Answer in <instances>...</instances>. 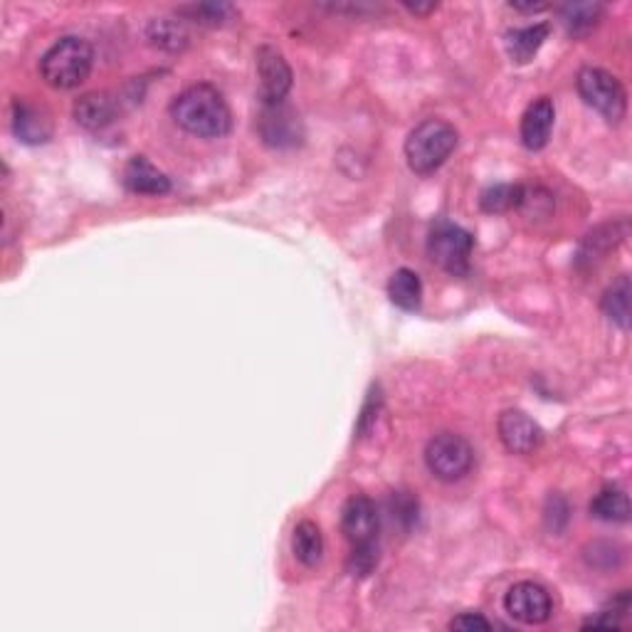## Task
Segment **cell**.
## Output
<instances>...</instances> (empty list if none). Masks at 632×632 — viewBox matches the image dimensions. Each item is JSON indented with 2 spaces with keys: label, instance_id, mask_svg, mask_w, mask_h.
Returning a JSON list of instances; mask_svg holds the SVG:
<instances>
[{
  "label": "cell",
  "instance_id": "6da1fadb",
  "mask_svg": "<svg viewBox=\"0 0 632 632\" xmlns=\"http://www.w3.org/2000/svg\"><path fill=\"white\" fill-rule=\"evenodd\" d=\"M171 117L188 134L220 139L233 129V112L223 94L210 84H193L171 102Z\"/></svg>",
  "mask_w": 632,
  "mask_h": 632
},
{
  "label": "cell",
  "instance_id": "7a4b0ae2",
  "mask_svg": "<svg viewBox=\"0 0 632 632\" xmlns=\"http://www.w3.org/2000/svg\"><path fill=\"white\" fill-rule=\"evenodd\" d=\"M94 67V50L84 38L67 35L57 40L40 60V75L52 89H75Z\"/></svg>",
  "mask_w": 632,
  "mask_h": 632
},
{
  "label": "cell",
  "instance_id": "3957f363",
  "mask_svg": "<svg viewBox=\"0 0 632 632\" xmlns=\"http://www.w3.org/2000/svg\"><path fill=\"white\" fill-rule=\"evenodd\" d=\"M457 139L460 136L452 124L442 119H425L405 139V158H408L410 171L418 176L435 173L457 149Z\"/></svg>",
  "mask_w": 632,
  "mask_h": 632
},
{
  "label": "cell",
  "instance_id": "277c9868",
  "mask_svg": "<svg viewBox=\"0 0 632 632\" xmlns=\"http://www.w3.org/2000/svg\"><path fill=\"white\" fill-rule=\"evenodd\" d=\"M474 237L462 225L437 220L428 233V255L437 267L455 277L470 275Z\"/></svg>",
  "mask_w": 632,
  "mask_h": 632
},
{
  "label": "cell",
  "instance_id": "5b68a950",
  "mask_svg": "<svg viewBox=\"0 0 632 632\" xmlns=\"http://www.w3.org/2000/svg\"><path fill=\"white\" fill-rule=\"evenodd\" d=\"M578 94L583 97V102L588 107H593L595 112L603 114L605 119L618 124L620 119L628 112V92L620 84V79L610 75L608 70H600V67H583L578 72L576 79Z\"/></svg>",
  "mask_w": 632,
  "mask_h": 632
},
{
  "label": "cell",
  "instance_id": "8992f818",
  "mask_svg": "<svg viewBox=\"0 0 632 632\" xmlns=\"http://www.w3.org/2000/svg\"><path fill=\"white\" fill-rule=\"evenodd\" d=\"M474 450L457 433H440L425 447V465L442 482H457L472 470Z\"/></svg>",
  "mask_w": 632,
  "mask_h": 632
},
{
  "label": "cell",
  "instance_id": "52a82bcc",
  "mask_svg": "<svg viewBox=\"0 0 632 632\" xmlns=\"http://www.w3.org/2000/svg\"><path fill=\"white\" fill-rule=\"evenodd\" d=\"M504 608L514 620L524 625H541L551 618L553 600L551 593L541 583L521 581L514 583L504 598Z\"/></svg>",
  "mask_w": 632,
  "mask_h": 632
},
{
  "label": "cell",
  "instance_id": "ba28073f",
  "mask_svg": "<svg viewBox=\"0 0 632 632\" xmlns=\"http://www.w3.org/2000/svg\"><path fill=\"white\" fill-rule=\"evenodd\" d=\"M257 129H260L262 141L272 149H289L302 141V121L287 102L262 104Z\"/></svg>",
  "mask_w": 632,
  "mask_h": 632
},
{
  "label": "cell",
  "instance_id": "9c48e42d",
  "mask_svg": "<svg viewBox=\"0 0 632 632\" xmlns=\"http://www.w3.org/2000/svg\"><path fill=\"white\" fill-rule=\"evenodd\" d=\"M257 79H260V102L279 104L287 99L292 89V67L287 65L284 55L275 47H260L257 50Z\"/></svg>",
  "mask_w": 632,
  "mask_h": 632
},
{
  "label": "cell",
  "instance_id": "30bf717a",
  "mask_svg": "<svg viewBox=\"0 0 632 632\" xmlns=\"http://www.w3.org/2000/svg\"><path fill=\"white\" fill-rule=\"evenodd\" d=\"M499 440L504 442L509 452L514 455H531L534 450H539L541 442H544V430L536 420H531L529 415L521 413V410H504L499 415Z\"/></svg>",
  "mask_w": 632,
  "mask_h": 632
},
{
  "label": "cell",
  "instance_id": "8fae6325",
  "mask_svg": "<svg viewBox=\"0 0 632 632\" xmlns=\"http://www.w3.org/2000/svg\"><path fill=\"white\" fill-rule=\"evenodd\" d=\"M378 526H381V514L373 499L356 494L346 502L344 514H341V529H344L346 539L354 544H368L376 541Z\"/></svg>",
  "mask_w": 632,
  "mask_h": 632
},
{
  "label": "cell",
  "instance_id": "7c38bea8",
  "mask_svg": "<svg viewBox=\"0 0 632 632\" xmlns=\"http://www.w3.org/2000/svg\"><path fill=\"white\" fill-rule=\"evenodd\" d=\"M553 121H556V109H553L551 99H534L521 117V144L529 151L544 149L551 139Z\"/></svg>",
  "mask_w": 632,
  "mask_h": 632
},
{
  "label": "cell",
  "instance_id": "4fadbf2b",
  "mask_svg": "<svg viewBox=\"0 0 632 632\" xmlns=\"http://www.w3.org/2000/svg\"><path fill=\"white\" fill-rule=\"evenodd\" d=\"M124 186L139 196H166L171 191V178L146 156H134L124 168Z\"/></svg>",
  "mask_w": 632,
  "mask_h": 632
},
{
  "label": "cell",
  "instance_id": "5bb4252c",
  "mask_svg": "<svg viewBox=\"0 0 632 632\" xmlns=\"http://www.w3.org/2000/svg\"><path fill=\"white\" fill-rule=\"evenodd\" d=\"M117 99L109 92H89L79 97L72 107L77 124L89 131H99L117 119Z\"/></svg>",
  "mask_w": 632,
  "mask_h": 632
},
{
  "label": "cell",
  "instance_id": "9a60e30c",
  "mask_svg": "<svg viewBox=\"0 0 632 632\" xmlns=\"http://www.w3.org/2000/svg\"><path fill=\"white\" fill-rule=\"evenodd\" d=\"M13 131L25 144H45L52 136V121L45 112L25 99L13 102Z\"/></svg>",
  "mask_w": 632,
  "mask_h": 632
},
{
  "label": "cell",
  "instance_id": "2e32d148",
  "mask_svg": "<svg viewBox=\"0 0 632 632\" xmlns=\"http://www.w3.org/2000/svg\"><path fill=\"white\" fill-rule=\"evenodd\" d=\"M549 30L551 28L546 23H536V25H526V28L509 30L507 40H504L509 57H512L514 62H519V65H526V62H529L531 57L541 50V45H544L546 38H549Z\"/></svg>",
  "mask_w": 632,
  "mask_h": 632
},
{
  "label": "cell",
  "instance_id": "e0dca14e",
  "mask_svg": "<svg viewBox=\"0 0 632 632\" xmlns=\"http://www.w3.org/2000/svg\"><path fill=\"white\" fill-rule=\"evenodd\" d=\"M388 297L403 312H415L423 302V282H420L418 272L408 270V267L395 270L388 282Z\"/></svg>",
  "mask_w": 632,
  "mask_h": 632
},
{
  "label": "cell",
  "instance_id": "ac0fdd59",
  "mask_svg": "<svg viewBox=\"0 0 632 632\" xmlns=\"http://www.w3.org/2000/svg\"><path fill=\"white\" fill-rule=\"evenodd\" d=\"M292 551L297 556V561L309 568L321 561V556H324V536H321V529L314 521L304 519L294 526Z\"/></svg>",
  "mask_w": 632,
  "mask_h": 632
},
{
  "label": "cell",
  "instance_id": "d6986e66",
  "mask_svg": "<svg viewBox=\"0 0 632 632\" xmlns=\"http://www.w3.org/2000/svg\"><path fill=\"white\" fill-rule=\"evenodd\" d=\"M591 514L600 521L610 524H623L630 519V499L623 489L605 487L600 489L591 502Z\"/></svg>",
  "mask_w": 632,
  "mask_h": 632
},
{
  "label": "cell",
  "instance_id": "ffe728a7",
  "mask_svg": "<svg viewBox=\"0 0 632 632\" xmlns=\"http://www.w3.org/2000/svg\"><path fill=\"white\" fill-rule=\"evenodd\" d=\"M603 18V5L598 3H568L561 8V20L571 35H586Z\"/></svg>",
  "mask_w": 632,
  "mask_h": 632
},
{
  "label": "cell",
  "instance_id": "44dd1931",
  "mask_svg": "<svg viewBox=\"0 0 632 632\" xmlns=\"http://www.w3.org/2000/svg\"><path fill=\"white\" fill-rule=\"evenodd\" d=\"M603 312L623 331L630 326V279L625 275L618 282H613V287L605 292Z\"/></svg>",
  "mask_w": 632,
  "mask_h": 632
},
{
  "label": "cell",
  "instance_id": "7402d4cb",
  "mask_svg": "<svg viewBox=\"0 0 632 632\" xmlns=\"http://www.w3.org/2000/svg\"><path fill=\"white\" fill-rule=\"evenodd\" d=\"M526 203V191L521 186H512V183H499V186L487 188L479 198L484 213H509V210L519 208Z\"/></svg>",
  "mask_w": 632,
  "mask_h": 632
},
{
  "label": "cell",
  "instance_id": "603a6c76",
  "mask_svg": "<svg viewBox=\"0 0 632 632\" xmlns=\"http://www.w3.org/2000/svg\"><path fill=\"white\" fill-rule=\"evenodd\" d=\"M149 40H151V45L161 47V50L178 52L188 45V33H186V28H183L181 20L161 18L149 25Z\"/></svg>",
  "mask_w": 632,
  "mask_h": 632
},
{
  "label": "cell",
  "instance_id": "cb8c5ba5",
  "mask_svg": "<svg viewBox=\"0 0 632 632\" xmlns=\"http://www.w3.org/2000/svg\"><path fill=\"white\" fill-rule=\"evenodd\" d=\"M178 13L200 25H225L235 18V8L230 3H193L183 5Z\"/></svg>",
  "mask_w": 632,
  "mask_h": 632
},
{
  "label": "cell",
  "instance_id": "d4e9b609",
  "mask_svg": "<svg viewBox=\"0 0 632 632\" xmlns=\"http://www.w3.org/2000/svg\"><path fill=\"white\" fill-rule=\"evenodd\" d=\"M378 544L376 541H368V544H354L349 556V573H354L358 578H366L376 571L378 566Z\"/></svg>",
  "mask_w": 632,
  "mask_h": 632
},
{
  "label": "cell",
  "instance_id": "484cf974",
  "mask_svg": "<svg viewBox=\"0 0 632 632\" xmlns=\"http://www.w3.org/2000/svg\"><path fill=\"white\" fill-rule=\"evenodd\" d=\"M391 516L393 521H400V524L408 529L418 521V502L410 497L408 492H398L391 497Z\"/></svg>",
  "mask_w": 632,
  "mask_h": 632
},
{
  "label": "cell",
  "instance_id": "4316f807",
  "mask_svg": "<svg viewBox=\"0 0 632 632\" xmlns=\"http://www.w3.org/2000/svg\"><path fill=\"white\" fill-rule=\"evenodd\" d=\"M378 410H381V391H378V386H376V388H371L366 403H363L361 418H358V435L363 437L368 430H371V425L376 423V418H378Z\"/></svg>",
  "mask_w": 632,
  "mask_h": 632
},
{
  "label": "cell",
  "instance_id": "83f0119b",
  "mask_svg": "<svg viewBox=\"0 0 632 632\" xmlns=\"http://www.w3.org/2000/svg\"><path fill=\"white\" fill-rule=\"evenodd\" d=\"M600 630V628H605V630H618V628H623V618H620V615H615L613 610H600V613H595V615H591V618L588 620H583V630Z\"/></svg>",
  "mask_w": 632,
  "mask_h": 632
},
{
  "label": "cell",
  "instance_id": "f1b7e54d",
  "mask_svg": "<svg viewBox=\"0 0 632 632\" xmlns=\"http://www.w3.org/2000/svg\"><path fill=\"white\" fill-rule=\"evenodd\" d=\"M450 630H462V632L492 630V623H489V620L479 613H462V615H457L455 620H452Z\"/></svg>",
  "mask_w": 632,
  "mask_h": 632
},
{
  "label": "cell",
  "instance_id": "f546056e",
  "mask_svg": "<svg viewBox=\"0 0 632 632\" xmlns=\"http://www.w3.org/2000/svg\"><path fill=\"white\" fill-rule=\"evenodd\" d=\"M405 8H408L413 15H428V13H433L437 5L435 3H430V5H410V3H405Z\"/></svg>",
  "mask_w": 632,
  "mask_h": 632
},
{
  "label": "cell",
  "instance_id": "4dcf8cb0",
  "mask_svg": "<svg viewBox=\"0 0 632 632\" xmlns=\"http://www.w3.org/2000/svg\"><path fill=\"white\" fill-rule=\"evenodd\" d=\"M514 10H521V13H541V10H546V5H516L512 3Z\"/></svg>",
  "mask_w": 632,
  "mask_h": 632
}]
</instances>
